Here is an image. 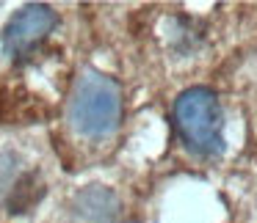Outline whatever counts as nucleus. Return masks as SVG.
Instances as JSON below:
<instances>
[{
  "label": "nucleus",
  "mask_w": 257,
  "mask_h": 223,
  "mask_svg": "<svg viewBox=\"0 0 257 223\" xmlns=\"http://www.w3.org/2000/svg\"><path fill=\"white\" fill-rule=\"evenodd\" d=\"M172 116L185 149L199 157H216L224 152V113L216 91L205 86L185 88L174 100Z\"/></svg>",
  "instance_id": "f257e3e1"
},
{
  "label": "nucleus",
  "mask_w": 257,
  "mask_h": 223,
  "mask_svg": "<svg viewBox=\"0 0 257 223\" xmlns=\"http://www.w3.org/2000/svg\"><path fill=\"white\" fill-rule=\"evenodd\" d=\"M122 118V88L113 78L86 69L78 78L69 100V122L86 138H102L119 127Z\"/></svg>",
  "instance_id": "f03ea898"
},
{
  "label": "nucleus",
  "mask_w": 257,
  "mask_h": 223,
  "mask_svg": "<svg viewBox=\"0 0 257 223\" xmlns=\"http://www.w3.org/2000/svg\"><path fill=\"white\" fill-rule=\"evenodd\" d=\"M58 25V17L45 3L23 6L3 28V50L12 58H25L53 34Z\"/></svg>",
  "instance_id": "7ed1b4c3"
}]
</instances>
